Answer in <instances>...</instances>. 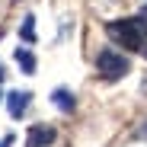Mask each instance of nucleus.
Returning a JSON list of instances; mask_svg holds the SVG:
<instances>
[{"mask_svg":"<svg viewBox=\"0 0 147 147\" xmlns=\"http://www.w3.org/2000/svg\"><path fill=\"white\" fill-rule=\"evenodd\" d=\"M96 70H99L106 80H118V77H125V74L131 70V61H128L125 55H121V51L102 48V51L96 55Z\"/></svg>","mask_w":147,"mask_h":147,"instance_id":"obj_2","label":"nucleus"},{"mask_svg":"<svg viewBox=\"0 0 147 147\" xmlns=\"http://www.w3.org/2000/svg\"><path fill=\"white\" fill-rule=\"evenodd\" d=\"M29 99H32L29 90H13V93H7V109H10V115L19 118L22 112L29 109Z\"/></svg>","mask_w":147,"mask_h":147,"instance_id":"obj_3","label":"nucleus"},{"mask_svg":"<svg viewBox=\"0 0 147 147\" xmlns=\"http://www.w3.org/2000/svg\"><path fill=\"white\" fill-rule=\"evenodd\" d=\"M10 141H13V138H7V141H3V144H0V147H7V144H10Z\"/></svg>","mask_w":147,"mask_h":147,"instance_id":"obj_9","label":"nucleus"},{"mask_svg":"<svg viewBox=\"0 0 147 147\" xmlns=\"http://www.w3.org/2000/svg\"><path fill=\"white\" fill-rule=\"evenodd\" d=\"M51 141H55V128L32 125V128H29V138H26V147H48Z\"/></svg>","mask_w":147,"mask_h":147,"instance_id":"obj_4","label":"nucleus"},{"mask_svg":"<svg viewBox=\"0 0 147 147\" xmlns=\"http://www.w3.org/2000/svg\"><path fill=\"white\" fill-rule=\"evenodd\" d=\"M51 102H55L61 112H70V109H74V93H70V90H55V93H51Z\"/></svg>","mask_w":147,"mask_h":147,"instance_id":"obj_6","label":"nucleus"},{"mask_svg":"<svg viewBox=\"0 0 147 147\" xmlns=\"http://www.w3.org/2000/svg\"><path fill=\"white\" fill-rule=\"evenodd\" d=\"M106 32L112 38H118L125 48L138 51V48L144 45V35H147V13L131 16V19H112V22H106Z\"/></svg>","mask_w":147,"mask_h":147,"instance_id":"obj_1","label":"nucleus"},{"mask_svg":"<svg viewBox=\"0 0 147 147\" xmlns=\"http://www.w3.org/2000/svg\"><path fill=\"white\" fill-rule=\"evenodd\" d=\"M19 35H22V42H26V45H32V42H35V16H26V19H22Z\"/></svg>","mask_w":147,"mask_h":147,"instance_id":"obj_7","label":"nucleus"},{"mask_svg":"<svg viewBox=\"0 0 147 147\" xmlns=\"http://www.w3.org/2000/svg\"><path fill=\"white\" fill-rule=\"evenodd\" d=\"M3 74H7V70H3V64H0V80H3Z\"/></svg>","mask_w":147,"mask_h":147,"instance_id":"obj_8","label":"nucleus"},{"mask_svg":"<svg viewBox=\"0 0 147 147\" xmlns=\"http://www.w3.org/2000/svg\"><path fill=\"white\" fill-rule=\"evenodd\" d=\"M141 134H147V125H144V128H141Z\"/></svg>","mask_w":147,"mask_h":147,"instance_id":"obj_10","label":"nucleus"},{"mask_svg":"<svg viewBox=\"0 0 147 147\" xmlns=\"http://www.w3.org/2000/svg\"><path fill=\"white\" fill-rule=\"evenodd\" d=\"M0 99H3V93H0Z\"/></svg>","mask_w":147,"mask_h":147,"instance_id":"obj_11","label":"nucleus"},{"mask_svg":"<svg viewBox=\"0 0 147 147\" xmlns=\"http://www.w3.org/2000/svg\"><path fill=\"white\" fill-rule=\"evenodd\" d=\"M13 58H16V64L22 67V74H35V55L29 51V48H16Z\"/></svg>","mask_w":147,"mask_h":147,"instance_id":"obj_5","label":"nucleus"}]
</instances>
